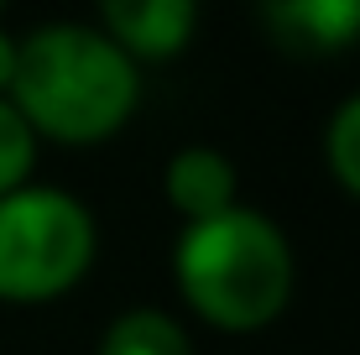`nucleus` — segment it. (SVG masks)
I'll return each instance as SVG.
<instances>
[{"instance_id":"9d476101","label":"nucleus","mask_w":360,"mask_h":355,"mask_svg":"<svg viewBox=\"0 0 360 355\" xmlns=\"http://www.w3.org/2000/svg\"><path fill=\"white\" fill-rule=\"evenodd\" d=\"M11 73H16V37L0 27V100L11 94Z\"/></svg>"},{"instance_id":"1a4fd4ad","label":"nucleus","mask_w":360,"mask_h":355,"mask_svg":"<svg viewBox=\"0 0 360 355\" xmlns=\"http://www.w3.org/2000/svg\"><path fill=\"white\" fill-rule=\"evenodd\" d=\"M37 162V136L32 126L11 110V100H0V199L16 188H27V173Z\"/></svg>"},{"instance_id":"423d86ee","label":"nucleus","mask_w":360,"mask_h":355,"mask_svg":"<svg viewBox=\"0 0 360 355\" xmlns=\"http://www.w3.org/2000/svg\"><path fill=\"white\" fill-rule=\"evenodd\" d=\"M266 27L303 53H340L360 37V0H277Z\"/></svg>"},{"instance_id":"0eeeda50","label":"nucleus","mask_w":360,"mask_h":355,"mask_svg":"<svg viewBox=\"0 0 360 355\" xmlns=\"http://www.w3.org/2000/svg\"><path fill=\"white\" fill-rule=\"evenodd\" d=\"M99 355H193V350L178 319H167L162 309H131L105 329Z\"/></svg>"},{"instance_id":"f03ea898","label":"nucleus","mask_w":360,"mask_h":355,"mask_svg":"<svg viewBox=\"0 0 360 355\" xmlns=\"http://www.w3.org/2000/svg\"><path fill=\"white\" fill-rule=\"evenodd\" d=\"M172 277H178L188 309L204 324L245 335V329H262L288 309L292 251H288V235L262 209L235 204V209L198 219L178 235Z\"/></svg>"},{"instance_id":"39448f33","label":"nucleus","mask_w":360,"mask_h":355,"mask_svg":"<svg viewBox=\"0 0 360 355\" xmlns=\"http://www.w3.org/2000/svg\"><path fill=\"white\" fill-rule=\"evenodd\" d=\"M162 188H167V204L188 219V225L235 209V167L214 146H188V152H178L167 162V173H162Z\"/></svg>"},{"instance_id":"f257e3e1","label":"nucleus","mask_w":360,"mask_h":355,"mask_svg":"<svg viewBox=\"0 0 360 355\" xmlns=\"http://www.w3.org/2000/svg\"><path fill=\"white\" fill-rule=\"evenodd\" d=\"M136 100V63L99 27L53 21L16 42L11 110L32 126V136L94 146L126 126Z\"/></svg>"},{"instance_id":"7ed1b4c3","label":"nucleus","mask_w":360,"mask_h":355,"mask_svg":"<svg viewBox=\"0 0 360 355\" xmlns=\"http://www.w3.org/2000/svg\"><path fill=\"white\" fill-rule=\"evenodd\" d=\"M94 214L63 188L0 199V303H53L94 266Z\"/></svg>"},{"instance_id":"6e6552de","label":"nucleus","mask_w":360,"mask_h":355,"mask_svg":"<svg viewBox=\"0 0 360 355\" xmlns=\"http://www.w3.org/2000/svg\"><path fill=\"white\" fill-rule=\"evenodd\" d=\"M324 162L340 188H350L360 199V94L345 100L340 110L329 115V131H324Z\"/></svg>"},{"instance_id":"20e7f679","label":"nucleus","mask_w":360,"mask_h":355,"mask_svg":"<svg viewBox=\"0 0 360 355\" xmlns=\"http://www.w3.org/2000/svg\"><path fill=\"white\" fill-rule=\"evenodd\" d=\"M198 6L193 0H110L99 11V32L131 58H178L193 42Z\"/></svg>"}]
</instances>
